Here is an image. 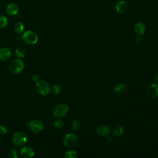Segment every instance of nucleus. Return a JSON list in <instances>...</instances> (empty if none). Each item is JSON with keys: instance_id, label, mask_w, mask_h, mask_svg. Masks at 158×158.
<instances>
[{"instance_id": "obj_1", "label": "nucleus", "mask_w": 158, "mask_h": 158, "mask_svg": "<svg viewBox=\"0 0 158 158\" xmlns=\"http://www.w3.org/2000/svg\"><path fill=\"white\" fill-rule=\"evenodd\" d=\"M12 140L13 144L15 146L17 147H20L23 146L27 143V136L24 132L22 131H18L14 133L12 136Z\"/></svg>"}, {"instance_id": "obj_2", "label": "nucleus", "mask_w": 158, "mask_h": 158, "mask_svg": "<svg viewBox=\"0 0 158 158\" xmlns=\"http://www.w3.org/2000/svg\"><path fill=\"white\" fill-rule=\"evenodd\" d=\"M24 69V63L22 60L20 58L14 59L11 61L9 65L10 71L13 74H19Z\"/></svg>"}, {"instance_id": "obj_3", "label": "nucleus", "mask_w": 158, "mask_h": 158, "mask_svg": "<svg viewBox=\"0 0 158 158\" xmlns=\"http://www.w3.org/2000/svg\"><path fill=\"white\" fill-rule=\"evenodd\" d=\"M35 88L37 92L43 96L48 95L51 91V88L49 83L44 80H39L36 82Z\"/></svg>"}, {"instance_id": "obj_4", "label": "nucleus", "mask_w": 158, "mask_h": 158, "mask_svg": "<svg viewBox=\"0 0 158 158\" xmlns=\"http://www.w3.org/2000/svg\"><path fill=\"white\" fill-rule=\"evenodd\" d=\"M68 110L69 107L67 104L64 103H60L54 106L52 114L54 116L57 118H62L66 115Z\"/></svg>"}, {"instance_id": "obj_5", "label": "nucleus", "mask_w": 158, "mask_h": 158, "mask_svg": "<svg viewBox=\"0 0 158 158\" xmlns=\"http://www.w3.org/2000/svg\"><path fill=\"white\" fill-rule=\"evenodd\" d=\"M22 40L29 44H35L38 42V36L36 33L33 31H26L22 35Z\"/></svg>"}, {"instance_id": "obj_6", "label": "nucleus", "mask_w": 158, "mask_h": 158, "mask_svg": "<svg viewBox=\"0 0 158 158\" xmlns=\"http://www.w3.org/2000/svg\"><path fill=\"white\" fill-rule=\"evenodd\" d=\"M28 127L29 130L34 133H37L41 132L44 128L43 123L42 122L38 120H33L27 123Z\"/></svg>"}, {"instance_id": "obj_7", "label": "nucleus", "mask_w": 158, "mask_h": 158, "mask_svg": "<svg viewBox=\"0 0 158 158\" xmlns=\"http://www.w3.org/2000/svg\"><path fill=\"white\" fill-rule=\"evenodd\" d=\"M78 140V137L75 133H68L67 134L63 140L64 144L67 147H72L77 143Z\"/></svg>"}, {"instance_id": "obj_8", "label": "nucleus", "mask_w": 158, "mask_h": 158, "mask_svg": "<svg viewBox=\"0 0 158 158\" xmlns=\"http://www.w3.org/2000/svg\"><path fill=\"white\" fill-rule=\"evenodd\" d=\"M129 9V5L127 2L125 1H119L117 2L115 6V11L120 14H125L128 12Z\"/></svg>"}, {"instance_id": "obj_9", "label": "nucleus", "mask_w": 158, "mask_h": 158, "mask_svg": "<svg viewBox=\"0 0 158 158\" xmlns=\"http://www.w3.org/2000/svg\"><path fill=\"white\" fill-rule=\"evenodd\" d=\"M97 133L102 136L107 137L110 135V129L109 127H108L106 125L102 124L99 125L96 128Z\"/></svg>"}, {"instance_id": "obj_10", "label": "nucleus", "mask_w": 158, "mask_h": 158, "mask_svg": "<svg viewBox=\"0 0 158 158\" xmlns=\"http://www.w3.org/2000/svg\"><path fill=\"white\" fill-rule=\"evenodd\" d=\"M146 93L149 98H155L158 96V85L157 84H152L150 85L147 90Z\"/></svg>"}, {"instance_id": "obj_11", "label": "nucleus", "mask_w": 158, "mask_h": 158, "mask_svg": "<svg viewBox=\"0 0 158 158\" xmlns=\"http://www.w3.org/2000/svg\"><path fill=\"white\" fill-rule=\"evenodd\" d=\"M6 10L8 15L13 16V15H17L19 13V8L16 4L10 3L6 6Z\"/></svg>"}, {"instance_id": "obj_12", "label": "nucleus", "mask_w": 158, "mask_h": 158, "mask_svg": "<svg viewBox=\"0 0 158 158\" xmlns=\"http://www.w3.org/2000/svg\"><path fill=\"white\" fill-rule=\"evenodd\" d=\"M34 153V150L30 146H24L20 150V154L24 158L32 157Z\"/></svg>"}, {"instance_id": "obj_13", "label": "nucleus", "mask_w": 158, "mask_h": 158, "mask_svg": "<svg viewBox=\"0 0 158 158\" xmlns=\"http://www.w3.org/2000/svg\"><path fill=\"white\" fill-rule=\"evenodd\" d=\"M134 32L139 36L143 35L146 32V26L142 22H138L136 23L133 27Z\"/></svg>"}, {"instance_id": "obj_14", "label": "nucleus", "mask_w": 158, "mask_h": 158, "mask_svg": "<svg viewBox=\"0 0 158 158\" xmlns=\"http://www.w3.org/2000/svg\"><path fill=\"white\" fill-rule=\"evenodd\" d=\"M11 51L7 48H0V60H6L11 56Z\"/></svg>"}, {"instance_id": "obj_15", "label": "nucleus", "mask_w": 158, "mask_h": 158, "mask_svg": "<svg viewBox=\"0 0 158 158\" xmlns=\"http://www.w3.org/2000/svg\"><path fill=\"white\" fill-rule=\"evenodd\" d=\"M127 90V86L123 83H119L114 87V91L118 94L123 93Z\"/></svg>"}, {"instance_id": "obj_16", "label": "nucleus", "mask_w": 158, "mask_h": 158, "mask_svg": "<svg viewBox=\"0 0 158 158\" xmlns=\"http://www.w3.org/2000/svg\"><path fill=\"white\" fill-rule=\"evenodd\" d=\"M24 28V25L21 22H17L14 25V30L18 34H20L22 32H23Z\"/></svg>"}, {"instance_id": "obj_17", "label": "nucleus", "mask_w": 158, "mask_h": 158, "mask_svg": "<svg viewBox=\"0 0 158 158\" xmlns=\"http://www.w3.org/2000/svg\"><path fill=\"white\" fill-rule=\"evenodd\" d=\"M123 131H124L123 127L121 125H117L114 128L113 135L115 136H120L123 133Z\"/></svg>"}, {"instance_id": "obj_18", "label": "nucleus", "mask_w": 158, "mask_h": 158, "mask_svg": "<svg viewBox=\"0 0 158 158\" xmlns=\"http://www.w3.org/2000/svg\"><path fill=\"white\" fill-rule=\"evenodd\" d=\"M8 24V20L6 16L0 15V29L4 28Z\"/></svg>"}, {"instance_id": "obj_19", "label": "nucleus", "mask_w": 158, "mask_h": 158, "mask_svg": "<svg viewBox=\"0 0 158 158\" xmlns=\"http://www.w3.org/2000/svg\"><path fill=\"white\" fill-rule=\"evenodd\" d=\"M15 52L16 56L18 57L20 59L24 57L25 56V51L22 48H16V49L15 51Z\"/></svg>"}, {"instance_id": "obj_20", "label": "nucleus", "mask_w": 158, "mask_h": 158, "mask_svg": "<svg viewBox=\"0 0 158 158\" xmlns=\"http://www.w3.org/2000/svg\"><path fill=\"white\" fill-rule=\"evenodd\" d=\"M64 157L65 158H76L77 157V152L74 150H69L67 151Z\"/></svg>"}, {"instance_id": "obj_21", "label": "nucleus", "mask_w": 158, "mask_h": 158, "mask_svg": "<svg viewBox=\"0 0 158 158\" xmlns=\"http://www.w3.org/2000/svg\"><path fill=\"white\" fill-rule=\"evenodd\" d=\"M51 92L52 94H58L59 93H60L61 90H62V88H61V86L59 85H52V88L51 89Z\"/></svg>"}, {"instance_id": "obj_22", "label": "nucleus", "mask_w": 158, "mask_h": 158, "mask_svg": "<svg viewBox=\"0 0 158 158\" xmlns=\"http://www.w3.org/2000/svg\"><path fill=\"white\" fill-rule=\"evenodd\" d=\"M64 121L62 119H60V118H58V119L56 120L55 122H54V127L57 129H61L64 127Z\"/></svg>"}, {"instance_id": "obj_23", "label": "nucleus", "mask_w": 158, "mask_h": 158, "mask_svg": "<svg viewBox=\"0 0 158 158\" xmlns=\"http://www.w3.org/2000/svg\"><path fill=\"white\" fill-rule=\"evenodd\" d=\"M72 127L73 130L77 131L81 127V123L78 120H75L72 124Z\"/></svg>"}, {"instance_id": "obj_24", "label": "nucleus", "mask_w": 158, "mask_h": 158, "mask_svg": "<svg viewBox=\"0 0 158 158\" xmlns=\"http://www.w3.org/2000/svg\"><path fill=\"white\" fill-rule=\"evenodd\" d=\"M19 154L17 149L14 148V149H12L10 150L9 156L11 158H17L19 157Z\"/></svg>"}, {"instance_id": "obj_25", "label": "nucleus", "mask_w": 158, "mask_h": 158, "mask_svg": "<svg viewBox=\"0 0 158 158\" xmlns=\"http://www.w3.org/2000/svg\"><path fill=\"white\" fill-rule=\"evenodd\" d=\"M7 133V128L4 125H0V135H3Z\"/></svg>"}, {"instance_id": "obj_26", "label": "nucleus", "mask_w": 158, "mask_h": 158, "mask_svg": "<svg viewBox=\"0 0 158 158\" xmlns=\"http://www.w3.org/2000/svg\"><path fill=\"white\" fill-rule=\"evenodd\" d=\"M134 42H135V43H136V44H140V43L142 42V38H141L140 36L138 35V36H136V37L135 38Z\"/></svg>"}, {"instance_id": "obj_27", "label": "nucleus", "mask_w": 158, "mask_h": 158, "mask_svg": "<svg viewBox=\"0 0 158 158\" xmlns=\"http://www.w3.org/2000/svg\"><path fill=\"white\" fill-rule=\"evenodd\" d=\"M31 80H32V81H34V82H37V81L39 80L38 75H37L36 74H33V75L31 76Z\"/></svg>"}, {"instance_id": "obj_28", "label": "nucleus", "mask_w": 158, "mask_h": 158, "mask_svg": "<svg viewBox=\"0 0 158 158\" xmlns=\"http://www.w3.org/2000/svg\"><path fill=\"white\" fill-rule=\"evenodd\" d=\"M107 141L109 143L112 144V143H113L114 140H113V139H112V138H110V137H108V138H107Z\"/></svg>"}, {"instance_id": "obj_29", "label": "nucleus", "mask_w": 158, "mask_h": 158, "mask_svg": "<svg viewBox=\"0 0 158 158\" xmlns=\"http://www.w3.org/2000/svg\"><path fill=\"white\" fill-rule=\"evenodd\" d=\"M154 81H155L156 83H158V73L156 74V75L154 76Z\"/></svg>"}]
</instances>
